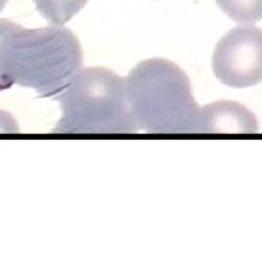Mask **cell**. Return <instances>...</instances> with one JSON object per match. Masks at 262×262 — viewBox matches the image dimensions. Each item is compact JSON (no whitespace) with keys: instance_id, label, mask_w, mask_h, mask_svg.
<instances>
[{"instance_id":"6da1fadb","label":"cell","mask_w":262,"mask_h":262,"mask_svg":"<svg viewBox=\"0 0 262 262\" xmlns=\"http://www.w3.org/2000/svg\"><path fill=\"white\" fill-rule=\"evenodd\" d=\"M82 67L80 41L69 28L29 29L0 19V91L20 86L53 96L63 92Z\"/></svg>"},{"instance_id":"7a4b0ae2","label":"cell","mask_w":262,"mask_h":262,"mask_svg":"<svg viewBox=\"0 0 262 262\" xmlns=\"http://www.w3.org/2000/svg\"><path fill=\"white\" fill-rule=\"evenodd\" d=\"M139 130L149 134H198L201 108L188 75L173 61L149 58L125 77Z\"/></svg>"},{"instance_id":"3957f363","label":"cell","mask_w":262,"mask_h":262,"mask_svg":"<svg viewBox=\"0 0 262 262\" xmlns=\"http://www.w3.org/2000/svg\"><path fill=\"white\" fill-rule=\"evenodd\" d=\"M61 118L54 133L133 134L139 127L131 113L125 79L105 67H82L58 94Z\"/></svg>"},{"instance_id":"277c9868","label":"cell","mask_w":262,"mask_h":262,"mask_svg":"<svg viewBox=\"0 0 262 262\" xmlns=\"http://www.w3.org/2000/svg\"><path fill=\"white\" fill-rule=\"evenodd\" d=\"M211 67L215 79L229 88L246 89L262 82V29L234 27L219 39Z\"/></svg>"},{"instance_id":"5b68a950","label":"cell","mask_w":262,"mask_h":262,"mask_svg":"<svg viewBox=\"0 0 262 262\" xmlns=\"http://www.w3.org/2000/svg\"><path fill=\"white\" fill-rule=\"evenodd\" d=\"M259 124L255 114L233 101H217L201 108L198 134H255Z\"/></svg>"},{"instance_id":"8992f818","label":"cell","mask_w":262,"mask_h":262,"mask_svg":"<svg viewBox=\"0 0 262 262\" xmlns=\"http://www.w3.org/2000/svg\"><path fill=\"white\" fill-rule=\"evenodd\" d=\"M41 16L56 27H64L88 5L89 0H32Z\"/></svg>"},{"instance_id":"52a82bcc","label":"cell","mask_w":262,"mask_h":262,"mask_svg":"<svg viewBox=\"0 0 262 262\" xmlns=\"http://www.w3.org/2000/svg\"><path fill=\"white\" fill-rule=\"evenodd\" d=\"M215 3L239 25H253L262 19V0H215Z\"/></svg>"},{"instance_id":"ba28073f","label":"cell","mask_w":262,"mask_h":262,"mask_svg":"<svg viewBox=\"0 0 262 262\" xmlns=\"http://www.w3.org/2000/svg\"><path fill=\"white\" fill-rule=\"evenodd\" d=\"M19 127L9 113L0 111V133H16Z\"/></svg>"},{"instance_id":"9c48e42d","label":"cell","mask_w":262,"mask_h":262,"mask_svg":"<svg viewBox=\"0 0 262 262\" xmlns=\"http://www.w3.org/2000/svg\"><path fill=\"white\" fill-rule=\"evenodd\" d=\"M9 0H0V12L3 10V8L6 6V3H8Z\"/></svg>"}]
</instances>
